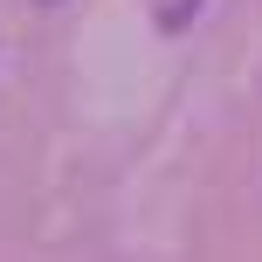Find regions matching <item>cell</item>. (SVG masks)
Returning <instances> with one entry per match:
<instances>
[{
	"label": "cell",
	"mask_w": 262,
	"mask_h": 262,
	"mask_svg": "<svg viewBox=\"0 0 262 262\" xmlns=\"http://www.w3.org/2000/svg\"><path fill=\"white\" fill-rule=\"evenodd\" d=\"M193 7H200V0H172V7L159 14V21H166V28H186V14H193Z\"/></svg>",
	"instance_id": "cell-1"
}]
</instances>
